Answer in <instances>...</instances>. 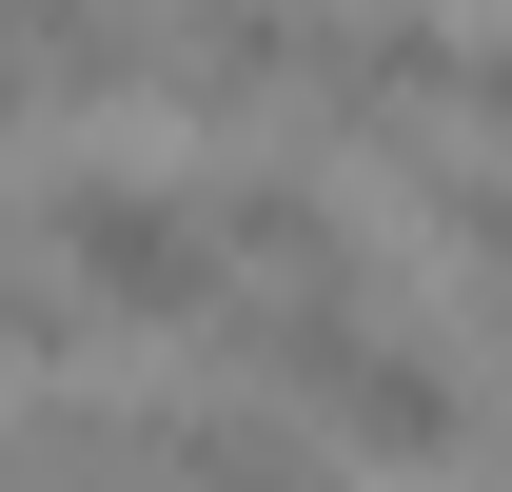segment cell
I'll use <instances>...</instances> for the list:
<instances>
[{
	"mask_svg": "<svg viewBox=\"0 0 512 492\" xmlns=\"http://www.w3.org/2000/svg\"><path fill=\"white\" fill-rule=\"evenodd\" d=\"M60 276H79V315H217L237 256L178 178H60Z\"/></svg>",
	"mask_w": 512,
	"mask_h": 492,
	"instance_id": "obj_1",
	"label": "cell"
},
{
	"mask_svg": "<svg viewBox=\"0 0 512 492\" xmlns=\"http://www.w3.org/2000/svg\"><path fill=\"white\" fill-rule=\"evenodd\" d=\"M296 414H316L335 453H375V473H453V453H473V394H453L434 355H394V335H335V374Z\"/></svg>",
	"mask_w": 512,
	"mask_h": 492,
	"instance_id": "obj_2",
	"label": "cell"
},
{
	"mask_svg": "<svg viewBox=\"0 0 512 492\" xmlns=\"http://www.w3.org/2000/svg\"><path fill=\"white\" fill-rule=\"evenodd\" d=\"M197 217H217V256H237V276H276V296H355V217H335L296 158H276V178H217Z\"/></svg>",
	"mask_w": 512,
	"mask_h": 492,
	"instance_id": "obj_3",
	"label": "cell"
},
{
	"mask_svg": "<svg viewBox=\"0 0 512 492\" xmlns=\"http://www.w3.org/2000/svg\"><path fill=\"white\" fill-rule=\"evenodd\" d=\"M138 473L158 492H316V453L276 414H138Z\"/></svg>",
	"mask_w": 512,
	"mask_h": 492,
	"instance_id": "obj_4",
	"label": "cell"
},
{
	"mask_svg": "<svg viewBox=\"0 0 512 492\" xmlns=\"http://www.w3.org/2000/svg\"><path fill=\"white\" fill-rule=\"evenodd\" d=\"M40 119V0H0V138Z\"/></svg>",
	"mask_w": 512,
	"mask_h": 492,
	"instance_id": "obj_5",
	"label": "cell"
},
{
	"mask_svg": "<svg viewBox=\"0 0 512 492\" xmlns=\"http://www.w3.org/2000/svg\"><path fill=\"white\" fill-rule=\"evenodd\" d=\"M453 99H473V138H512V40H473V79H453Z\"/></svg>",
	"mask_w": 512,
	"mask_h": 492,
	"instance_id": "obj_6",
	"label": "cell"
},
{
	"mask_svg": "<svg viewBox=\"0 0 512 492\" xmlns=\"http://www.w3.org/2000/svg\"><path fill=\"white\" fill-rule=\"evenodd\" d=\"M60 492H158V473H138V453H119V473H60Z\"/></svg>",
	"mask_w": 512,
	"mask_h": 492,
	"instance_id": "obj_7",
	"label": "cell"
},
{
	"mask_svg": "<svg viewBox=\"0 0 512 492\" xmlns=\"http://www.w3.org/2000/svg\"><path fill=\"white\" fill-rule=\"evenodd\" d=\"M0 492H20V433H0Z\"/></svg>",
	"mask_w": 512,
	"mask_h": 492,
	"instance_id": "obj_8",
	"label": "cell"
}]
</instances>
